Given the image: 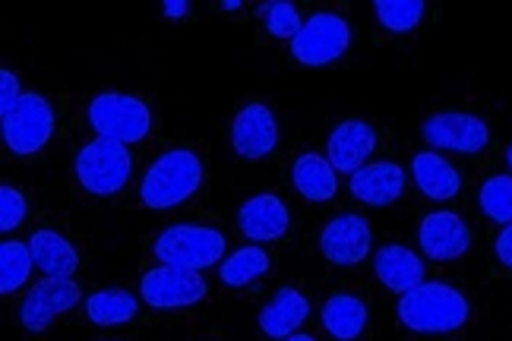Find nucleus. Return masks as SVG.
<instances>
[{"label": "nucleus", "instance_id": "nucleus-1", "mask_svg": "<svg viewBox=\"0 0 512 341\" xmlns=\"http://www.w3.org/2000/svg\"><path fill=\"white\" fill-rule=\"evenodd\" d=\"M399 319L415 332H452L465 326L468 300L443 282H427L402 294Z\"/></svg>", "mask_w": 512, "mask_h": 341}, {"label": "nucleus", "instance_id": "nucleus-2", "mask_svg": "<svg viewBox=\"0 0 512 341\" xmlns=\"http://www.w3.org/2000/svg\"><path fill=\"white\" fill-rule=\"evenodd\" d=\"M203 184V165L200 158L187 149H174L162 155L143 177L140 196L149 209H171L190 199Z\"/></svg>", "mask_w": 512, "mask_h": 341}, {"label": "nucleus", "instance_id": "nucleus-3", "mask_svg": "<svg viewBox=\"0 0 512 341\" xmlns=\"http://www.w3.org/2000/svg\"><path fill=\"white\" fill-rule=\"evenodd\" d=\"M225 253V237L212 228H196V225H174L159 240H155V256L162 259V266L177 269H209L222 259Z\"/></svg>", "mask_w": 512, "mask_h": 341}, {"label": "nucleus", "instance_id": "nucleus-4", "mask_svg": "<svg viewBox=\"0 0 512 341\" xmlns=\"http://www.w3.org/2000/svg\"><path fill=\"white\" fill-rule=\"evenodd\" d=\"M89 124L102 139H114V143H136V139H143L149 133L152 114L140 98L105 92L89 105Z\"/></svg>", "mask_w": 512, "mask_h": 341}, {"label": "nucleus", "instance_id": "nucleus-5", "mask_svg": "<svg viewBox=\"0 0 512 341\" xmlns=\"http://www.w3.org/2000/svg\"><path fill=\"white\" fill-rule=\"evenodd\" d=\"M76 177L95 196L117 193L130 177V152L114 139H95L76 155Z\"/></svg>", "mask_w": 512, "mask_h": 341}, {"label": "nucleus", "instance_id": "nucleus-6", "mask_svg": "<svg viewBox=\"0 0 512 341\" xmlns=\"http://www.w3.org/2000/svg\"><path fill=\"white\" fill-rule=\"evenodd\" d=\"M4 139L16 155H32L54 133V111L42 95H23L13 108L0 111Z\"/></svg>", "mask_w": 512, "mask_h": 341}, {"label": "nucleus", "instance_id": "nucleus-7", "mask_svg": "<svg viewBox=\"0 0 512 341\" xmlns=\"http://www.w3.org/2000/svg\"><path fill=\"white\" fill-rule=\"evenodd\" d=\"M351 45V29L336 13H317L310 16L298 38L291 42V54L304 67H326L339 60Z\"/></svg>", "mask_w": 512, "mask_h": 341}, {"label": "nucleus", "instance_id": "nucleus-8", "mask_svg": "<svg viewBox=\"0 0 512 341\" xmlns=\"http://www.w3.org/2000/svg\"><path fill=\"white\" fill-rule=\"evenodd\" d=\"M206 297V282L200 272L159 266L143 275V300L149 307L171 310V307H190Z\"/></svg>", "mask_w": 512, "mask_h": 341}, {"label": "nucleus", "instance_id": "nucleus-9", "mask_svg": "<svg viewBox=\"0 0 512 341\" xmlns=\"http://www.w3.org/2000/svg\"><path fill=\"white\" fill-rule=\"evenodd\" d=\"M424 139L437 149L449 152H481L490 143V130L481 117L462 114V111H443L424 120Z\"/></svg>", "mask_w": 512, "mask_h": 341}, {"label": "nucleus", "instance_id": "nucleus-10", "mask_svg": "<svg viewBox=\"0 0 512 341\" xmlns=\"http://www.w3.org/2000/svg\"><path fill=\"white\" fill-rule=\"evenodd\" d=\"M80 285L70 282V278H45V282H38L29 297L23 300V326L29 332H42L54 323V316H61L64 310L80 304Z\"/></svg>", "mask_w": 512, "mask_h": 341}, {"label": "nucleus", "instance_id": "nucleus-11", "mask_svg": "<svg viewBox=\"0 0 512 341\" xmlns=\"http://www.w3.org/2000/svg\"><path fill=\"white\" fill-rule=\"evenodd\" d=\"M370 225L361 215H339L323 228L320 247L332 266H358L370 253Z\"/></svg>", "mask_w": 512, "mask_h": 341}, {"label": "nucleus", "instance_id": "nucleus-12", "mask_svg": "<svg viewBox=\"0 0 512 341\" xmlns=\"http://www.w3.org/2000/svg\"><path fill=\"white\" fill-rule=\"evenodd\" d=\"M421 250L430 259H459L471 247V231L459 215L452 212H430L421 222Z\"/></svg>", "mask_w": 512, "mask_h": 341}, {"label": "nucleus", "instance_id": "nucleus-13", "mask_svg": "<svg viewBox=\"0 0 512 341\" xmlns=\"http://www.w3.org/2000/svg\"><path fill=\"white\" fill-rule=\"evenodd\" d=\"M231 143L244 158H263L279 143V127L266 105H247L231 127Z\"/></svg>", "mask_w": 512, "mask_h": 341}, {"label": "nucleus", "instance_id": "nucleus-14", "mask_svg": "<svg viewBox=\"0 0 512 341\" xmlns=\"http://www.w3.org/2000/svg\"><path fill=\"white\" fill-rule=\"evenodd\" d=\"M377 146V133L361 120H345L329 136V165L342 174H358L367 155Z\"/></svg>", "mask_w": 512, "mask_h": 341}, {"label": "nucleus", "instance_id": "nucleus-15", "mask_svg": "<svg viewBox=\"0 0 512 341\" xmlns=\"http://www.w3.org/2000/svg\"><path fill=\"white\" fill-rule=\"evenodd\" d=\"M405 190V171L392 162L367 165L358 174H351V193L367 206H389L396 203Z\"/></svg>", "mask_w": 512, "mask_h": 341}, {"label": "nucleus", "instance_id": "nucleus-16", "mask_svg": "<svg viewBox=\"0 0 512 341\" xmlns=\"http://www.w3.org/2000/svg\"><path fill=\"white\" fill-rule=\"evenodd\" d=\"M241 231L247 240H275L288 231V209L279 196H253L241 209Z\"/></svg>", "mask_w": 512, "mask_h": 341}, {"label": "nucleus", "instance_id": "nucleus-17", "mask_svg": "<svg viewBox=\"0 0 512 341\" xmlns=\"http://www.w3.org/2000/svg\"><path fill=\"white\" fill-rule=\"evenodd\" d=\"M373 269H377V278L389 288V291H415L418 285H424V266L421 256L411 253L408 247H383L373 259Z\"/></svg>", "mask_w": 512, "mask_h": 341}, {"label": "nucleus", "instance_id": "nucleus-18", "mask_svg": "<svg viewBox=\"0 0 512 341\" xmlns=\"http://www.w3.org/2000/svg\"><path fill=\"white\" fill-rule=\"evenodd\" d=\"M310 313V304L301 291L294 288H282L275 294V300L269 307H263L260 313V329L269 335V338H291L294 329L304 326V319Z\"/></svg>", "mask_w": 512, "mask_h": 341}, {"label": "nucleus", "instance_id": "nucleus-19", "mask_svg": "<svg viewBox=\"0 0 512 341\" xmlns=\"http://www.w3.org/2000/svg\"><path fill=\"white\" fill-rule=\"evenodd\" d=\"M29 250L35 266L48 278H70L80 269V256H76V250L57 231H35L29 237Z\"/></svg>", "mask_w": 512, "mask_h": 341}, {"label": "nucleus", "instance_id": "nucleus-20", "mask_svg": "<svg viewBox=\"0 0 512 341\" xmlns=\"http://www.w3.org/2000/svg\"><path fill=\"white\" fill-rule=\"evenodd\" d=\"M291 180H294V190L313 199V203H326V199L336 196V168L329 165V158H320L313 152L301 155L298 162H294Z\"/></svg>", "mask_w": 512, "mask_h": 341}, {"label": "nucleus", "instance_id": "nucleus-21", "mask_svg": "<svg viewBox=\"0 0 512 341\" xmlns=\"http://www.w3.org/2000/svg\"><path fill=\"white\" fill-rule=\"evenodd\" d=\"M411 168H415L418 187L430 199H452V196L459 193V187H462L459 171L452 168L446 158H440L437 152H421V155H415Z\"/></svg>", "mask_w": 512, "mask_h": 341}, {"label": "nucleus", "instance_id": "nucleus-22", "mask_svg": "<svg viewBox=\"0 0 512 341\" xmlns=\"http://www.w3.org/2000/svg\"><path fill=\"white\" fill-rule=\"evenodd\" d=\"M323 326H326V332L332 338L354 341L364 332V326H367V307L361 304L358 297H351V294L329 297L326 307H323Z\"/></svg>", "mask_w": 512, "mask_h": 341}, {"label": "nucleus", "instance_id": "nucleus-23", "mask_svg": "<svg viewBox=\"0 0 512 341\" xmlns=\"http://www.w3.org/2000/svg\"><path fill=\"white\" fill-rule=\"evenodd\" d=\"M86 313L95 326H121L130 323L136 316V297L121 291V288H108V291H98L89 297Z\"/></svg>", "mask_w": 512, "mask_h": 341}, {"label": "nucleus", "instance_id": "nucleus-24", "mask_svg": "<svg viewBox=\"0 0 512 341\" xmlns=\"http://www.w3.org/2000/svg\"><path fill=\"white\" fill-rule=\"evenodd\" d=\"M269 272V256L260 247H241L238 253H231L222 263V282L231 288H244L253 278H260Z\"/></svg>", "mask_w": 512, "mask_h": 341}, {"label": "nucleus", "instance_id": "nucleus-25", "mask_svg": "<svg viewBox=\"0 0 512 341\" xmlns=\"http://www.w3.org/2000/svg\"><path fill=\"white\" fill-rule=\"evenodd\" d=\"M32 266H35L32 250L26 244L7 240V244L0 247V294H13L29 278Z\"/></svg>", "mask_w": 512, "mask_h": 341}, {"label": "nucleus", "instance_id": "nucleus-26", "mask_svg": "<svg viewBox=\"0 0 512 341\" xmlns=\"http://www.w3.org/2000/svg\"><path fill=\"white\" fill-rule=\"evenodd\" d=\"M481 209L500 225H512V177L497 174L481 187Z\"/></svg>", "mask_w": 512, "mask_h": 341}, {"label": "nucleus", "instance_id": "nucleus-27", "mask_svg": "<svg viewBox=\"0 0 512 341\" xmlns=\"http://www.w3.org/2000/svg\"><path fill=\"white\" fill-rule=\"evenodd\" d=\"M373 10H377L380 23L389 32H408V29H415L421 23V16H424V4H421V0H377V4H373Z\"/></svg>", "mask_w": 512, "mask_h": 341}, {"label": "nucleus", "instance_id": "nucleus-28", "mask_svg": "<svg viewBox=\"0 0 512 341\" xmlns=\"http://www.w3.org/2000/svg\"><path fill=\"white\" fill-rule=\"evenodd\" d=\"M260 19L275 38H291V42L304 29L298 7L288 4V0H269V4H260Z\"/></svg>", "mask_w": 512, "mask_h": 341}, {"label": "nucleus", "instance_id": "nucleus-29", "mask_svg": "<svg viewBox=\"0 0 512 341\" xmlns=\"http://www.w3.org/2000/svg\"><path fill=\"white\" fill-rule=\"evenodd\" d=\"M26 218V199L13 187H0V228L13 231L23 225Z\"/></svg>", "mask_w": 512, "mask_h": 341}, {"label": "nucleus", "instance_id": "nucleus-30", "mask_svg": "<svg viewBox=\"0 0 512 341\" xmlns=\"http://www.w3.org/2000/svg\"><path fill=\"white\" fill-rule=\"evenodd\" d=\"M19 98H23V95H19V79L10 70H4V73H0V111L13 108Z\"/></svg>", "mask_w": 512, "mask_h": 341}, {"label": "nucleus", "instance_id": "nucleus-31", "mask_svg": "<svg viewBox=\"0 0 512 341\" xmlns=\"http://www.w3.org/2000/svg\"><path fill=\"white\" fill-rule=\"evenodd\" d=\"M497 256H500V263L512 269V225L503 228V234L497 237Z\"/></svg>", "mask_w": 512, "mask_h": 341}, {"label": "nucleus", "instance_id": "nucleus-32", "mask_svg": "<svg viewBox=\"0 0 512 341\" xmlns=\"http://www.w3.org/2000/svg\"><path fill=\"white\" fill-rule=\"evenodd\" d=\"M165 16H171V19H181L184 13H187V0H165Z\"/></svg>", "mask_w": 512, "mask_h": 341}, {"label": "nucleus", "instance_id": "nucleus-33", "mask_svg": "<svg viewBox=\"0 0 512 341\" xmlns=\"http://www.w3.org/2000/svg\"><path fill=\"white\" fill-rule=\"evenodd\" d=\"M285 341H313L310 335H291V338H285Z\"/></svg>", "mask_w": 512, "mask_h": 341}, {"label": "nucleus", "instance_id": "nucleus-34", "mask_svg": "<svg viewBox=\"0 0 512 341\" xmlns=\"http://www.w3.org/2000/svg\"><path fill=\"white\" fill-rule=\"evenodd\" d=\"M506 162H509V168H512V146H509V152H506Z\"/></svg>", "mask_w": 512, "mask_h": 341}]
</instances>
